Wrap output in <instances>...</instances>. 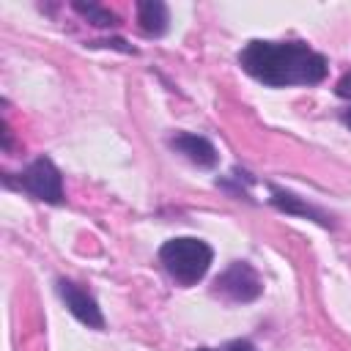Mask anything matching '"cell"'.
<instances>
[{"instance_id": "6da1fadb", "label": "cell", "mask_w": 351, "mask_h": 351, "mask_svg": "<svg viewBox=\"0 0 351 351\" xmlns=\"http://www.w3.org/2000/svg\"><path fill=\"white\" fill-rule=\"evenodd\" d=\"M239 66L269 88L318 85L329 71V60L304 41H250L239 52Z\"/></svg>"}, {"instance_id": "7a4b0ae2", "label": "cell", "mask_w": 351, "mask_h": 351, "mask_svg": "<svg viewBox=\"0 0 351 351\" xmlns=\"http://www.w3.org/2000/svg\"><path fill=\"white\" fill-rule=\"evenodd\" d=\"M211 261L214 250L195 236H176L159 247V263L181 285H195L197 280H203Z\"/></svg>"}, {"instance_id": "3957f363", "label": "cell", "mask_w": 351, "mask_h": 351, "mask_svg": "<svg viewBox=\"0 0 351 351\" xmlns=\"http://www.w3.org/2000/svg\"><path fill=\"white\" fill-rule=\"evenodd\" d=\"M19 189H25L27 195H33L36 200L44 203H63V176L55 167V162L49 156H38L33 159L22 173H19Z\"/></svg>"}, {"instance_id": "277c9868", "label": "cell", "mask_w": 351, "mask_h": 351, "mask_svg": "<svg viewBox=\"0 0 351 351\" xmlns=\"http://www.w3.org/2000/svg\"><path fill=\"white\" fill-rule=\"evenodd\" d=\"M263 291V282L258 271L247 261H233L217 280H214V293L228 299V302H252Z\"/></svg>"}, {"instance_id": "5b68a950", "label": "cell", "mask_w": 351, "mask_h": 351, "mask_svg": "<svg viewBox=\"0 0 351 351\" xmlns=\"http://www.w3.org/2000/svg\"><path fill=\"white\" fill-rule=\"evenodd\" d=\"M55 291H58V296L63 299V304L69 307V313H71L77 321H82V324L90 326V329H104L101 307H99V302H96L82 285H77V282H71V280H58Z\"/></svg>"}, {"instance_id": "8992f818", "label": "cell", "mask_w": 351, "mask_h": 351, "mask_svg": "<svg viewBox=\"0 0 351 351\" xmlns=\"http://www.w3.org/2000/svg\"><path fill=\"white\" fill-rule=\"evenodd\" d=\"M170 148L178 151L181 156H186L192 165L197 167H214L219 162V154L214 148L211 140L200 137V134H189V132H181L176 137H170Z\"/></svg>"}, {"instance_id": "52a82bcc", "label": "cell", "mask_w": 351, "mask_h": 351, "mask_svg": "<svg viewBox=\"0 0 351 351\" xmlns=\"http://www.w3.org/2000/svg\"><path fill=\"white\" fill-rule=\"evenodd\" d=\"M167 22H170V11L162 0H145V3H137V25L145 36H162L167 30Z\"/></svg>"}, {"instance_id": "ba28073f", "label": "cell", "mask_w": 351, "mask_h": 351, "mask_svg": "<svg viewBox=\"0 0 351 351\" xmlns=\"http://www.w3.org/2000/svg\"><path fill=\"white\" fill-rule=\"evenodd\" d=\"M269 192H271V203L280 208V211H288V214H299V217H307V219H315V222H321V225H329L326 222V217L318 211V208H313V206H307V203H302L296 195H291V192H285V189H280V186H269Z\"/></svg>"}, {"instance_id": "9c48e42d", "label": "cell", "mask_w": 351, "mask_h": 351, "mask_svg": "<svg viewBox=\"0 0 351 351\" xmlns=\"http://www.w3.org/2000/svg\"><path fill=\"white\" fill-rule=\"evenodd\" d=\"M74 8H77L82 16H88L93 25H99V27H112V25H118V16H115L112 11H107V8H101L99 3H74Z\"/></svg>"}, {"instance_id": "30bf717a", "label": "cell", "mask_w": 351, "mask_h": 351, "mask_svg": "<svg viewBox=\"0 0 351 351\" xmlns=\"http://www.w3.org/2000/svg\"><path fill=\"white\" fill-rule=\"evenodd\" d=\"M197 351H255V346L250 340H230L222 348H197Z\"/></svg>"}, {"instance_id": "8fae6325", "label": "cell", "mask_w": 351, "mask_h": 351, "mask_svg": "<svg viewBox=\"0 0 351 351\" xmlns=\"http://www.w3.org/2000/svg\"><path fill=\"white\" fill-rule=\"evenodd\" d=\"M335 93H337L340 99H348V101H351V71L340 77V82H337V88H335Z\"/></svg>"}, {"instance_id": "7c38bea8", "label": "cell", "mask_w": 351, "mask_h": 351, "mask_svg": "<svg viewBox=\"0 0 351 351\" xmlns=\"http://www.w3.org/2000/svg\"><path fill=\"white\" fill-rule=\"evenodd\" d=\"M343 123H346V126H348V129H351V107H348V110H346V112H343Z\"/></svg>"}]
</instances>
